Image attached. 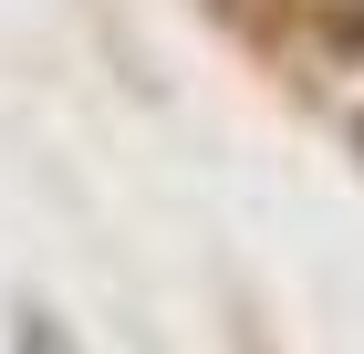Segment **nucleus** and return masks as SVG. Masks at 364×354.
Segmentation results:
<instances>
[{
    "label": "nucleus",
    "mask_w": 364,
    "mask_h": 354,
    "mask_svg": "<svg viewBox=\"0 0 364 354\" xmlns=\"http://www.w3.org/2000/svg\"><path fill=\"white\" fill-rule=\"evenodd\" d=\"M21 354H63V333L42 323V313H31V323H21Z\"/></svg>",
    "instance_id": "nucleus-1"
}]
</instances>
